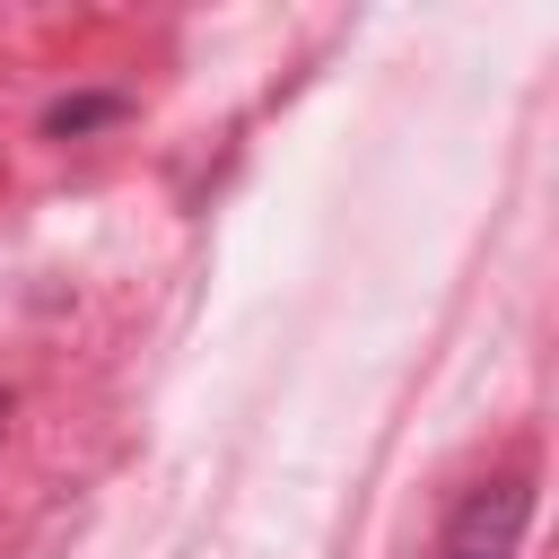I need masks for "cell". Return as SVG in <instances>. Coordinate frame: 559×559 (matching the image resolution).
<instances>
[{
  "label": "cell",
  "mask_w": 559,
  "mask_h": 559,
  "mask_svg": "<svg viewBox=\"0 0 559 559\" xmlns=\"http://www.w3.org/2000/svg\"><path fill=\"white\" fill-rule=\"evenodd\" d=\"M524 524H533V480L524 472H498L480 489L454 498L445 533H437V559H515L524 550Z\"/></svg>",
  "instance_id": "1"
},
{
  "label": "cell",
  "mask_w": 559,
  "mask_h": 559,
  "mask_svg": "<svg viewBox=\"0 0 559 559\" xmlns=\"http://www.w3.org/2000/svg\"><path fill=\"white\" fill-rule=\"evenodd\" d=\"M122 114H131L122 87H79V96H52V105H44V140H87V131H105V122H122Z\"/></svg>",
  "instance_id": "2"
},
{
  "label": "cell",
  "mask_w": 559,
  "mask_h": 559,
  "mask_svg": "<svg viewBox=\"0 0 559 559\" xmlns=\"http://www.w3.org/2000/svg\"><path fill=\"white\" fill-rule=\"evenodd\" d=\"M0 428H9V393H0Z\"/></svg>",
  "instance_id": "3"
}]
</instances>
